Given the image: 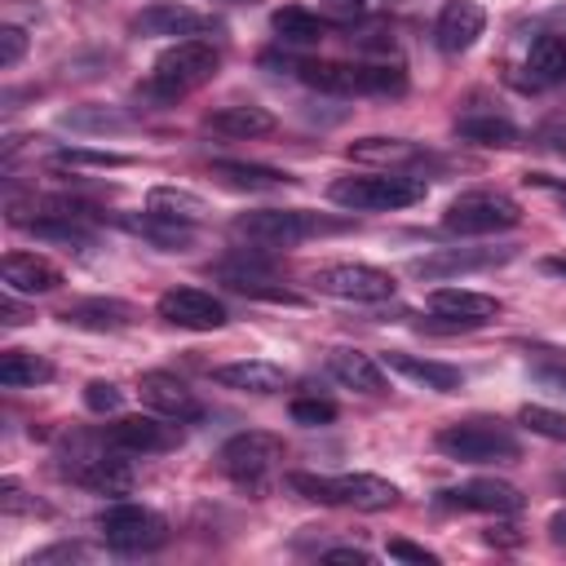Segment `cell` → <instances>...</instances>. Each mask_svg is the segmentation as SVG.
<instances>
[{"label": "cell", "mask_w": 566, "mask_h": 566, "mask_svg": "<svg viewBox=\"0 0 566 566\" xmlns=\"http://www.w3.org/2000/svg\"><path fill=\"white\" fill-rule=\"evenodd\" d=\"M482 27H486L482 4H473V0H447V4L438 9L433 40H438L442 53H464V49H473V40L482 35Z\"/></svg>", "instance_id": "e0dca14e"}, {"label": "cell", "mask_w": 566, "mask_h": 566, "mask_svg": "<svg viewBox=\"0 0 566 566\" xmlns=\"http://www.w3.org/2000/svg\"><path fill=\"white\" fill-rule=\"evenodd\" d=\"M0 274H4V287L18 296H44L62 287V270L40 252H9Z\"/></svg>", "instance_id": "d6986e66"}, {"label": "cell", "mask_w": 566, "mask_h": 566, "mask_svg": "<svg viewBox=\"0 0 566 566\" xmlns=\"http://www.w3.org/2000/svg\"><path fill=\"white\" fill-rule=\"evenodd\" d=\"M97 531H102L106 548H115V553H150V548H159L168 539V522L155 509L128 504V500L102 509Z\"/></svg>", "instance_id": "ba28073f"}, {"label": "cell", "mask_w": 566, "mask_h": 566, "mask_svg": "<svg viewBox=\"0 0 566 566\" xmlns=\"http://www.w3.org/2000/svg\"><path fill=\"white\" fill-rule=\"evenodd\" d=\"M226 4H252V0H226Z\"/></svg>", "instance_id": "f907efd6"}, {"label": "cell", "mask_w": 566, "mask_h": 566, "mask_svg": "<svg viewBox=\"0 0 566 566\" xmlns=\"http://www.w3.org/2000/svg\"><path fill=\"white\" fill-rule=\"evenodd\" d=\"M517 221H522V208L504 190H464L442 212V230L447 234H464V239L500 234V230H513Z\"/></svg>", "instance_id": "52a82bcc"}, {"label": "cell", "mask_w": 566, "mask_h": 566, "mask_svg": "<svg viewBox=\"0 0 566 566\" xmlns=\"http://www.w3.org/2000/svg\"><path fill=\"white\" fill-rule=\"evenodd\" d=\"M438 504H442V509H469V513H495V517H504V513H522L526 495H522L513 482H500V478H473V482H464V486L442 491Z\"/></svg>", "instance_id": "9a60e30c"}, {"label": "cell", "mask_w": 566, "mask_h": 566, "mask_svg": "<svg viewBox=\"0 0 566 566\" xmlns=\"http://www.w3.org/2000/svg\"><path fill=\"white\" fill-rule=\"evenodd\" d=\"M517 424H526L531 433H539V438H553V442H566V416L562 411H548V407H522L517 411Z\"/></svg>", "instance_id": "d590c367"}, {"label": "cell", "mask_w": 566, "mask_h": 566, "mask_svg": "<svg viewBox=\"0 0 566 566\" xmlns=\"http://www.w3.org/2000/svg\"><path fill=\"white\" fill-rule=\"evenodd\" d=\"M44 380H53V363L44 354L4 349V358H0V385L4 389H27V385H44Z\"/></svg>", "instance_id": "f546056e"}, {"label": "cell", "mask_w": 566, "mask_h": 566, "mask_svg": "<svg viewBox=\"0 0 566 566\" xmlns=\"http://www.w3.org/2000/svg\"><path fill=\"white\" fill-rule=\"evenodd\" d=\"M80 557H88L80 544H57V548L31 553V557H27V566H49V562H80Z\"/></svg>", "instance_id": "7bdbcfd3"}, {"label": "cell", "mask_w": 566, "mask_h": 566, "mask_svg": "<svg viewBox=\"0 0 566 566\" xmlns=\"http://www.w3.org/2000/svg\"><path fill=\"white\" fill-rule=\"evenodd\" d=\"M318 9L332 18V22H354L367 13V0H318Z\"/></svg>", "instance_id": "b9f144b4"}, {"label": "cell", "mask_w": 566, "mask_h": 566, "mask_svg": "<svg viewBox=\"0 0 566 566\" xmlns=\"http://www.w3.org/2000/svg\"><path fill=\"white\" fill-rule=\"evenodd\" d=\"M66 124L71 128H93V133H106V128H124L128 124V115H119V111H66Z\"/></svg>", "instance_id": "f35d334b"}, {"label": "cell", "mask_w": 566, "mask_h": 566, "mask_svg": "<svg viewBox=\"0 0 566 566\" xmlns=\"http://www.w3.org/2000/svg\"><path fill=\"white\" fill-rule=\"evenodd\" d=\"M433 447L460 464H500V460H517L522 455V442L517 433L504 424V420H455V424H442Z\"/></svg>", "instance_id": "8992f818"}, {"label": "cell", "mask_w": 566, "mask_h": 566, "mask_svg": "<svg viewBox=\"0 0 566 566\" xmlns=\"http://www.w3.org/2000/svg\"><path fill=\"white\" fill-rule=\"evenodd\" d=\"M217 66H221V53H217L212 40H199V35L195 40H177L155 57L142 93L155 97V102H177V97L203 88L217 75Z\"/></svg>", "instance_id": "6da1fadb"}, {"label": "cell", "mask_w": 566, "mask_h": 566, "mask_svg": "<svg viewBox=\"0 0 566 566\" xmlns=\"http://www.w3.org/2000/svg\"><path fill=\"white\" fill-rule=\"evenodd\" d=\"M212 177H221L234 190H283V186H296L292 172L265 168V164H243V159H217L212 164Z\"/></svg>", "instance_id": "4316f807"}, {"label": "cell", "mask_w": 566, "mask_h": 566, "mask_svg": "<svg viewBox=\"0 0 566 566\" xmlns=\"http://www.w3.org/2000/svg\"><path fill=\"white\" fill-rule=\"evenodd\" d=\"M544 270H548V274H562V279H566V256H548V261H544Z\"/></svg>", "instance_id": "681fc988"}, {"label": "cell", "mask_w": 566, "mask_h": 566, "mask_svg": "<svg viewBox=\"0 0 566 566\" xmlns=\"http://www.w3.org/2000/svg\"><path fill=\"white\" fill-rule=\"evenodd\" d=\"M208 27H212V18H203V13L186 9V4H172V0L150 4V9H142L133 18V31L137 35H181V40H195Z\"/></svg>", "instance_id": "7402d4cb"}, {"label": "cell", "mask_w": 566, "mask_h": 566, "mask_svg": "<svg viewBox=\"0 0 566 566\" xmlns=\"http://www.w3.org/2000/svg\"><path fill=\"white\" fill-rule=\"evenodd\" d=\"M509 256H513V248H442V252L416 261L411 270L420 279H442V274H460V270H486V265H500Z\"/></svg>", "instance_id": "cb8c5ba5"}, {"label": "cell", "mask_w": 566, "mask_h": 566, "mask_svg": "<svg viewBox=\"0 0 566 566\" xmlns=\"http://www.w3.org/2000/svg\"><path fill=\"white\" fill-rule=\"evenodd\" d=\"M155 310H159V318L164 323H172V327H186V332H217V327H226V305L212 296V292H203V287H168L159 301H155Z\"/></svg>", "instance_id": "4fadbf2b"}, {"label": "cell", "mask_w": 566, "mask_h": 566, "mask_svg": "<svg viewBox=\"0 0 566 566\" xmlns=\"http://www.w3.org/2000/svg\"><path fill=\"white\" fill-rule=\"evenodd\" d=\"M84 407H88L93 416H115V411L124 407V394H119V385H111V380H88V385H84Z\"/></svg>", "instance_id": "8d00e7d4"}, {"label": "cell", "mask_w": 566, "mask_h": 566, "mask_svg": "<svg viewBox=\"0 0 566 566\" xmlns=\"http://www.w3.org/2000/svg\"><path fill=\"white\" fill-rule=\"evenodd\" d=\"M203 124L212 128V133H221V137H265V133H274V115L265 111V106H252V102H234V106H217V111H208L203 115Z\"/></svg>", "instance_id": "484cf974"}, {"label": "cell", "mask_w": 566, "mask_h": 566, "mask_svg": "<svg viewBox=\"0 0 566 566\" xmlns=\"http://www.w3.org/2000/svg\"><path fill=\"white\" fill-rule=\"evenodd\" d=\"M526 371H531V380H539L544 389L566 394V349H548V345L526 349Z\"/></svg>", "instance_id": "d6a6232c"}, {"label": "cell", "mask_w": 566, "mask_h": 566, "mask_svg": "<svg viewBox=\"0 0 566 566\" xmlns=\"http://www.w3.org/2000/svg\"><path fill=\"white\" fill-rule=\"evenodd\" d=\"M62 323L80 327V332H124L137 323V310L119 296H84L62 310Z\"/></svg>", "instance_id": "ac0fdd59"}, {"label": "cell", "mask_w": 566, "mask_h": 566, "mask_svg": "<svg viewBox=\"0 0 566 566\" xmlns=\"http://www.w3.org/2000/svg\"><path fill=\"white\" fill-rule=\"evenodd\" d=\"M310 283L323 292V296H336V301H358V305H371V301H389L398 292V279L380 265H363V261H336V265H323L310 274Z\"/></svg>", "instance_id": "9c48e42d"}, {"label": "cell", "mask_w": 566, "mask_h": 566, "mask_svg": "<svg viewBox=\"0 0 566 566\" xmlns=\"http://www.w3.org/2000/svg\"><path fill=\"white\" fill-rule=\"evenodd\" d=\"M287 486L314 504H336L358 513H380L398 504V486L376 473H287Z\"/></svg>", "instance_id": "7a4b0ae2"}, {"label": "cell", "mask_w": 566, "mask_h": 566, "mask_svg": "<svg viewBox=\"0 0 566 566\" xmlns=\"http://www.w3.org/2000/svg\"><path fill=\"white\" fill-rule=\"evenodd\" d=\"M548 535H553V544H566V509L548 517Z\"/></svg>", "instance_id": "7dc6e473"}, {"label": "cell", "mask_w": 566, "mask_h": 566, "mask_svg": "<svg viewBox=\"0 0 566 566\" xmlns=\"http://www.w3.org/2000/svg\"><path fill=\"white\" fill-rule=\"evenodd\" d=\"M270 27H274V35H279L283 44H296V49L323 40V22H318L310 9H301V4H283V9H274Z\"/></svg>", "instance_id": "4dcf8cb0"}, {"label": "cell", "mask_w": 566, "mask_h": 566, "mask_svg": "<svg viewBox=\"0 0 566 566\" xmlns=\"http://www.w3.org/2000/svg\"><path fill=\"white\" fill-rule=\"evenodd\" d=\"M389 557H402V562H420V566H433V562H438L429 548H420V544H411V539H389Z\"/></svg>", "instance_id": "ee69618b"}, {"label": "cell", "mask_w": 566, "mask_h": 566, "mask_svg": "<svg viewBox=\"0 0 566 566\" xmlns=\"http://www.w3.org/2000/svg\"><path fill=\"white\" fill-rule=\"evenodd\" d=\"M455 137L473 142V146H517L522 142L517 124L504 119V115H460L455 119Z\"/></svg>", "instance_id": "f1b7e54d"}, {"label": "cell", "mask_w": 566, "mask_h": 566, "mask_svg": "<svg viewBox=\"0 0 566 566\" xmlns=\"http://www.w3.org/2000/svg\"><path fill=\"white\" fill-rule=\"evenodd\" d=\"M212 380L239 394H279L287 385V371L270 358H239V363H221L212 367Z\"/></svg>", "instance_id": "44dd1931"}, {"label": "cell", "mask_w": 566, "mask_h": 566, "mask_svg": "<svg viewBox=\"0 0 566 566\" xmlns=\"http://www.w3.org/2000/svg\"><path fill=\"white\" fill-rule=\"evenodd\" d=\"M0 509H4V513H44V504L31 500L18 482H4V486H0Z\"/></svg>", "instance_id": "60d3db41"}, {"label": "cell", "mask_w": 566, "mask_h": 566, "mask_svg": "<svg viewBox=\"0 0 566 566\" xmlns=\"http://www.w3.org/2000/svg\"><path fill=\"white\" fill-rule=\"evenodd\" d=\"M27 53V31L22 27H0V66H18Z\"/></svg>", "instance_id": "ab89813d"}, {"label": "cell", "mask_w": 566, "mask_h": 566, "mask_svg": "<svg viewBox=\"0 0 566 566\" xmlns=\"http://www.w3.org/2000/svg\"><path fill=\"white\" fill-rule=\"evenodd\" d=\"M332 203L349 208V212H394V208H411L424 199V181L407 177V172H354V177H336L327 186Z\"/></svg>", "instance_id": "5b68a950"}, {"label": "cell", "mask_w": 566, "mask_h": 566, "mask_svg": "<svg viewBox=\"0 0 566 566\" xmlns=\"http://www.w3.org/2000/svg\"><path fill=\"white\" fill-rule=\"evenodd\" d=\"M177 424L181 420H168L159 411H150V416H124V420H115V424L102 429V442L115 447V451H124V455H155V451H172L181 442V429Z\"/></svg>", "instance_id": "8fae6325"}, {"label": "cell", "mask_w": 566, "mask_h": 566, "mask_svg": "<svg viewBox=\"0 0 566 566\" xmlns=\"http://www.w3.org/2000/svg\"><path fill=\"white\" fill-rule=\"evenodd\" d=\"M137 394H142V402L150 411H159L168 420H181L186 424V420H199L203 416V402L195 398V389L181 376H172V371H146L137 380Z\"/></svg>", "instance_id": "2e32d148"}, {"label": "cell", "mask_w": 566, "mask_h": 566, "mask_svg": "<svg viewBox=\"0 0 566 566\" xmlns=\"http://www.w3.org/2000/svg\"><path fill=\"white\" fill-rule=\"evenodd\" d=\"M327 371H332V380H340L345 389H358V394H380L385 389V363H376L371 354L349 349V345L327 349Z\"/></svg>", "instance_id": "603a6c76"}, {"label": "cell", "mask_w": 566, "mask_h": 566, "mask_svg": "<svg viewBox=\"0 0 566 566\" xmlns=\"http://www.w3.org/2000/svg\"><path fill=\"white\" fill-rule=\"evenodd\" d=\"M429 310L433 318H442V327H486L500 318V301L486 292H469V287H433L429 292Z\"/></svg>", "instance_id": "5bb4252c"}, {"label": "cell", "mask_w": 566, "mask_h": 566, "mask_svg": "<svg viewBox=\"0 0 566 566\" xmlns=\"http://www.w3.org/2000/svg\"><path fill=\"white\" fill-rule=\"evenodd\" d=\"M217 460H221V473H226L230 482H239V486H261V482L279 469L283 442H279L274 433H265V429H243V433L226 438V447H221Z\"/></svg>", "instance_id": "30bf717a"}, {"label": "cell", "mask_w": 566, "mask_h": 566, "mask_svg": "<svg viewBox=\"0 0 566 566\" xmlns=\"http://www.w3.org/2000/svg\"><path fill=\"white\" fill-rule=\"evenodd\" d=\"M146 208L159 212V217H172V221H186V226H199L208 217V199L186 190V186H150L146 195Z\"/></svg>", "instance_id": "83f0119b"}, {"label": "cell", "mask_w": 566, "mask_h": 566, "mask_svg": "<svg viewBox=\"0 0 566 566\" xmlns=\"http://www.w3.org/2000/svg\"><path fill=\"white\" fill-rule=\"evenodd\" d=\"M349 155H358V159H380V164H398V159H416L420 150L407 146V142H398V137H363V142L349 146Z\"/></svg>", "instance_id": "836d02e7"}, {"label": "cell", "mask_w": 566, "mask_h": 566, "mask_svg": "<svg viewBox=\"0 0 566 566\" xmlns=\"http://www.w3.org/2000/svg\"><path fill=\"white\" fill-rule=\"evenodd\" d=\"M296 80H305L318 93H371V97H398L407 88V71L389 62H296Z\"/></svg>", "instance_id": "277c9868"}, {"label": "cell", "mask_w": 566, "mask_h": 566, "mask_svg": "<svg viewBox=\"0 0 566 566\" xmlns=\"http://www.w3.org/2000/svg\"><path fill=\"white\" fill-rule=\"evenodd\" d=\"M323 562H336V566H371V553L367 548H327Z\"/></svg>", "instance_id": "f6af8a7d"}, {"label": "cell", "mask_w": 566, "mask_h": 566, "mask_svg": "<svg viewBox=\"0 0 566 566\" xmlns=\"http://www.w3.org/2000/svg\"><path fill=\"white\" fill-rule=\"evenodd\" d=\"M292 420L305 424V429L332 424V420H336V402H332V398H296V402H292Z\"/></svg>", "instance_id": "74e56055"}, {"label": "cell", "mask_w": 566, "mask_h": 566, "mask_svg": "<svg viewBox=\"0 0 566 566\" xmlns=\"http://www.w3.org/2000/svg\"><path fill=\"white\" fill-rule=\"evenodd\" d=\"M230 230L239 239H252L265 248H292V243H305L318 234H340V230H349V221L332 217V212H310V208H261V212H239Z\"/></svg>", "instance_id": "3957f363"}, {"label": "cell", "mask_w": 566, "mask_h": 566, "mask_svg": "<svg viewBox=\"0 0 566 566\" xmlns=\"http://www.w3.org/2000/svg\"><path fill=\"white\" fill-rule=\"evenodd\" d=\"M57 164H71V168H128L133 159L119 155V150H88V146H66L53 155Z\"/></svg>", "instance_id": "e575fe53"}, {"label": "cell", "mask_w": 566, "mask_h": 566, "mask_svg": "<svg viewBox=\"0 0 566 566\" xmlns=\"http://www.w3.org/2000/svg\"><path fill=\"white\" fill-rule=\"evenodd\" d=\"M380 363H385L389 371H398V376H407V380L433 389V394H455V389L464 385V371H460V367L438 363V358H420V354H407V349H389Z\"/></svg>", "instance_id": "ffe728a7"}, {"label": "cell", "mask_w": 566, "mask_h": 566, "mask_svg": "<svg viewBox=\"0 0 566 566\" xmlns=\"http://www.w3.org/2000/svg\"><path fill=\"white\" fill-rule=\"evenodd\" d=\"M124 226L142 239H150L155 248H186L190 243V226L186 221H172V217H159V212H142V217H124Z\"/></svg>", "instance_id": "1f68e13d"}, {"label": "cell", "mask_w": 566, "mask_h": 566, "mask_svg": "<svg viewBox=\"0 0 566 566\" xmlns=\"http://www.w3.org/2000/svg\"><path fill=\"white\" fill-rule=\"evenodd\" d=\"M66 473H71L80 486L97 491V495H128L133 482H137V473H133V464L124 460V451H115V447H106V442H102V451H80V455H71V460H66Z\"/></svg>", "instance_id": "7c38bea8"}, {"label": "cell", "mask_w": 566, "mask_h": 566, "mask_svg": "<svg viewBox=\"0 0 566 566\" xmlns=\"http://www.w3.org/2000/svg\"><path fill=\"white\" fill-rule=\"evenodd\" d=\"M566 80V35L544 31L526 49V84L531 88H553Z\"/></svg>", "instance_id": "d4e9b609"}, {"label": "cell", "mask_w": 566, "mask_h": 566, "mask_svg": "<svg viewBox=\"0 0 566 566\" xmlns=\"http://www.w3.org/2000/svg\"><path fill=\"white\" fill-rule=\"evenodd\" d=\"M13 296H18V292H9V287H4V305H0V318H4L9 327H18V323H27V314H22V305H18Z\"/></svg>", "instance_id": "bcb514c9"}, {"label": "cell", "mask_w": 566, "mask_h": 566, "mask_svg": "<svg viewBox=\"0 0 566 566\" xmlns=\"http://www.w3.org/2000/svg\"><path fill=\"white\" fill-rule=\"evenodd\" d=\"M526 181H535V186H544V190H553V195H557V199H562V203H566V186H557V181H548V177H544V172H531V177H526Z\"/></svg>", "instance_id": "c3c4849f"}]
</instances>
